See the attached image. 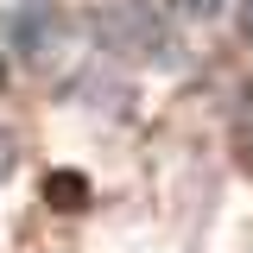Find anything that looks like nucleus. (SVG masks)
I'll return each instance as SVG.
<instances>
[{
  "mask_svg": "<svg viewBox=\"0 0 253 253\" xmlns=\"http://www.w3.org/2000/svg\"><path fill=\"white\" fill-rule=\"evenodd\" d=\"M177 6H184L190 19H209V13H221V6H228V0H177Z\"/></svg>",
  "mask_w": 253,
  "mask_h": 253,
  "instance_id": "obj_1",
  "label": "nucleus"
},
{
  "mask_svg": "<svg viewBox=\"0 0 253 253\" xmlns=\"http://www.w3.org/2000/svg\"><path fill=\"white\" fill-rule=\"evenodd\" d=\"M241 133L253 139V89H247V108H241Z\"/></svg>",
  "mask_w": 253,
  "mask_h": 253,
  "instance_id": "obj_2",
  "label": "nucleus"
},
{
  "mask_svg": "<svg viewBox=\"0 0 253 253\" xmlns=\"http://www.w3.org/2000/svg\"><path fill=\"white\" fill-rule=\"evenodd\" d=\"M247 32H253V6H247Z\"/></svg>",
  "mask_w": 253,
  "mask_h": 253,
  "instance_id": "obj_3",
  "label": "nucleus"
}]
</instances>
